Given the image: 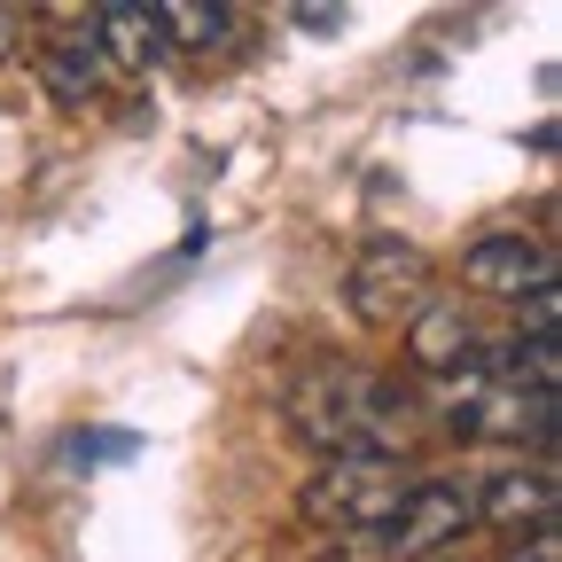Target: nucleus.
Segmentation results:
<instances>
[{
	"instance_id": "5",
	"label": "nucleus",
	"mask_w": 562,
	"mask_h": 562,
	"mask_svg": "<svg viewBox=\"0 0 562 562\" xmlns=\"http://www.w3.org/2000/svg\"><path fill=\"white\" fill-rule=\"evenodd\" d=\"M461 281L476 297H531V290H547L554 281V250L547 243H531L524 227H508V235H476L469 250H461Z\"/></svg>"
},
{
	"instance_id": "12",
	"label": "nucleus",
	"mask_w": 562,
	"mask_h": 562,
	"mask_svg": "<svg viewBox=\"0 0 562 562\" xmlns=\"http://www.w3.org/2000/svg\"><path fill=\"white\" fill-rule=\"evenodd\" d=\"M297 24H305V32H336L344 16H336V9H297Z\"/></svg>"
},
{
	"instance_id": "3",
	"label": "nucleus",
	"mask_w": 562,
	"mask_h": 562,
	"mask_svg": "<svg viewBox=\"0 0 562 562\" xmlns=\"http://www.w3.org/2000/svg\"><path fill=\"white\" fill-rule=\"evenodd\" d=\"M430 290H438V266L406 235L360 243V258H351V273H344V305H351V321H368V328H406L422 305H430Z\"/></svg>"
},
{
	"instance_id": "11",
	"label": "nucleus",
	"mask_w": 562,
	"mask_h": 562,
	"mask_svg": "<svg viewBox=\"0 0 562 562\" xmlns=\"http://www.w3.org/2000/svg\"><path fill=\"white\" fill-rule=\"evenodd\" d=\"M554 554H562V539H554V524H539V531H531V539L516 547V562H554Z\"/></svg>"
},
{
	"instance_id": "7",
	"label": "nucleus",
	"mask_w": 562,
	"mask_h": 562,
	"mask_svg": "<svg viewBox=\"0 0 562 562\" xmlns=\"http://www.w3.org/2000/svg\"><path fill=\"white\" fill-rule=\"evenodd\" d=\"M476 524H501V531H539L554 524V461H508L476 492Z\"/></svg>"
},
{
	"instance_id": "8",
	"label": "nucleus",
	"mask_w": 562,
	"mask_h": 562,
	"mask_svg": "<svg viewBox=\"0 0 562 562\" xmlns=\"http://www.w3.org/2000/svg\"><path fill=\"white\" fill-rule=\"evenodd\" d=\"M476 351H484V344H476V321H469L461 305H438V297H430V305L406 321V360H414L422 375H461Z\"/></svg>"
},
{
	"instance_id": "9",
	"label": "nucleus",
	"mask_w": 562,
	"mask_h": 562,
	"mask_svg": "<svg viewBox=\"0 0 562 562\" xmlns=\"http://www.w3.org/2000/svg\"><path fill=\"white\" fill-rule=\"evenodd\" d=\"M40 79H47V94H55V102H70V110L94 102V94L110 87V63L94 55L87 24H79V32H55V40L40 47Z\"/></svg>"
},
{
	"instance_id": "13",
	"label": "nucleus",
	"mask_w": 562,
	"mask_h": 562,
	"mask_svg": "<svg viewBox=\"0 0 562 562\" xmlns=\"http://www.w3.org/2000/svg\"><path fill=\"white\" fill-rule=\"evenodd\" d=\"M336 562H375V554H368V547H344V554H336Z\"/></svg>"
},
{
	"instance_id": "2",
	"label": "nucleus",
	"mask_w": 562,
	"mask_h": 562,
	"mask_svg": "<svg viewBox=\"0 0 562 562\" xmlns=\"http://www.w3.org/2000/svg\"><path fill=\"white\" fill-rule=\"evenodd\" d=\"M406 484L414 476H398V461H321V476L297 492V516L313 531H328L336 547H368L391 524Z\"/></svg>"
},
{
	"instance_id": "1",
	"label": "nucleus",
	"mask_w": 562,
	"mask_h": 562,
	"mask_svg": "<svg viewBox=\"0 0 562 562\" xmlns=\"http://www.w3.org/2000/svg\"><path fill=\"white\" fill-rule=\"evenodd\" d=\"M281 414L321 461H398L414 438V391L360 360H313L305 375H290Z\"/></svg>"
},
{
	"instance_id": "10",
	"label": "nucleus",
	"mask_w": 562,
	"mask_h": 562,
	"mask_svg": "<svg viewBox=\"0 0 562 562\" xmlns=\"http://www.w3.org/2000/svg\"><path fill=\"white\" fill-rule=\"evenodd\" d=\"M157 24H165V47L203 55V47H227L235 40L243 9H227V0H157Z\"/></svg>"
},
{
	"instance_id": "4",
	"label": "nucleus",
	"mask_w": 562,
	"mask_h": 562,
	"mask_svg": "<svg viewBox=\"0 0 562 562\" xmlns=\"http://www.w3.org/2000/svg\"><path fill=\"white\" fill-rule=\"evenodd\" d=\"M469 524H476V492L453 484V476H422V484L398 492V508H391V524L368 539V554H375V562H430V554L453 547Z\"/></svg>"
},
{
	"instance_id": "6",
	"label": "nucleus",
	"mask_w": 562,
	"mask_h": 562,
	"mask_svg": "<svg viewBox=\"0 0 562 562\" xmlns=\"http://www.w3.org/2000/svg\"><path fill=\"white\" fill-rule=\"evenodd\" d=\"M87 40H94V55L110 70H133V79L165 55V24H157L149 0H102V9L87 16Z\"/></svg>"
}]
</instances>
